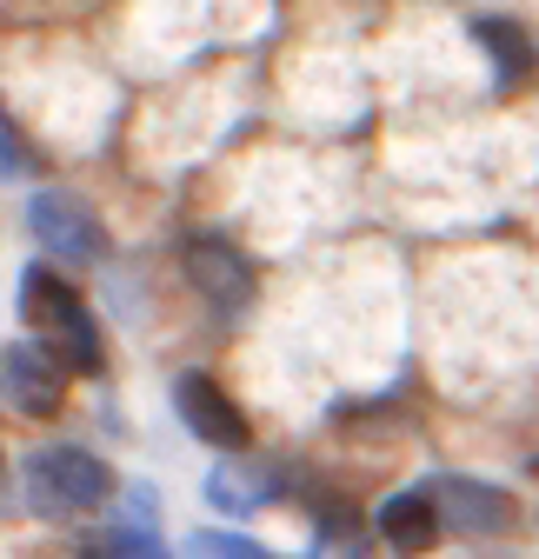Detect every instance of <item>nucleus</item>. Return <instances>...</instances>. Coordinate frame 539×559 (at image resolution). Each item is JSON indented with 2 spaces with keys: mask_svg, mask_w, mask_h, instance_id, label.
I'll use <instances>...</instances> for the list:
<instances>
[{
  "mask_svg": "<svg viewBox=\"0 0 539 559\" xmlns=\"http://www.w3.org/2000/svg\"><path fill=\"white\" fill-rule=\"evenodd\" d=\"M280 493V479L274 473H266V466H214L207 473V500L220 507V513H253V507H266V500H274Z\"/></svg>",
  "mask_w": 539,
  "mask_h": 559,
  "instance_id": "obj_10",
  "label": "nucleus"
},
{
  "mask_svg": "<svg viewBox=\"0 0 539 559\" xmlns=\"http://www.w3.org/2000/svg\"><path fill=\"white\" fill-rule=\"evenodd\" d=\"M313 559H360V533H354V513H347V507H333V513L320 520Z\"/></svg>",
  "mask_w": 539,
  "mask_h": 559,
  "instance_id": "obj_12",
  "label": "nucleus"
},
{
  "mask_svg": "<svg viewBox=\"0 0 539 559\" xmlns=\"http://www.w3.org/2000/svg\"><path fill=\"white\" fill-rule=\"evenodd\" d=\"M21 313L40 326V340L60 354L67 373H100V326H94L87 300L67 287L60 273L27 266V280H21Z\"/></svg>",
  "mask_w": 539,
  "mask_h": 559,
  "instance_id": "obj_1",
  "label": "nucleus"
},
{
  "mask_svg": "<svg viewBox=\"0 0 539 559\" xmlns=\"http://www.w3.org/2000/svg\"><path fill=\"white\" fill-rule=\"evenodd\" d=\"M27 167H34V154H27L21 127L8 120V100H0V174H27Z\"/></svg>",
  "mask_w": 539,
  "mask_h": 559,
  "instance_id": "obj_14",
  "label": "nucleus"
},
{
  "mask_svg": "<svg viewBox=\"0 0 539 559\" xmlns=\"http://www.w3.org/2000/svg\"><path fill=\"white\" fill-rule=\"evenodd\" d=\"M0 393H8V406L27 413V419L60 413V400H67V367H60V354H53L47 340L8 346V354H0Z\"/></svg>",
  "mask_w": 539,
  "mask_h": 559,
  "instance_id": "obj_3",
  "label": "nucleus"
},
{
  "mask_svg": "<svg viewBox=\"0 0 539 559\" xmlns=\"http://www.w3.org/2000/svg\"><path fill=\"white\" fill-rule=\"evenodd\" d=\"M27 227H34V240H40L47 253H60V260H81V266H87V260L107 253L100 221L87 214L74 193H34V200H27Z\"/></svg>",
  "mask_w": 539,
  "mask_h": 559,
  "instance_id": "obj_4",
  "label": "nucleus"
},
{
  "mask_svg": "<svg viewBox=\"0 0 539 559\" xmlns=\"http://www.w3.org/2000/svg\"><path fill=\"white\" fill-rule=\"evenodd\" d=\"M187 280H193V287L207 294L220 313H240V307L253 300V266H247V253L227 247V240H214V234L187 240Z\"/></svg>",
  "mask_w": 539,
  "mask_h": 559,
  "instance_id": "obj_7",
  "label": "nucleus"
},
{
  "mask_svg": "<svg viewBox=\"0 0 539 559\" xmlns=\"http://www.w3.org/2000/svg\"><path fill=\"white\" fill-rule=\"evenodd\" d=\"M433 507H440V526H453V533H466V539H480V533H506V526H513V513H519L506 486L466 479V473H453V479H440V486H433Z\"/></svg>",
  "mask_w": 539,
  "mask_h": 559,
  "instance_id": "obj_5",
  "label": "nucleus"
},
{
  "mask_svg": "<svg viewBox=\"0 0 539 559\" xmlns=\"http://www.w3.org/2000/svg\"><path fill=\"white\" fill-rule=\"evenodd\" d=\"M380 539L393 546V552H407V559H420V552H433L440 546V507H433V493H393L380 513Z\"/></svg>",
  "mask_w": 539,
  "mask_h": 559,
  "instance_id": "obj_9",
  "label": "nucleus"
},
{
  "mask_svg": "<svg viewBox=\"0 0 539 559\" xmlns=\"http://www.w3.org/2000/svg\"><path fill=\"white\" fill-rule=\"evenodd\" d=\"M100 500H113V473L87 447H40L27 460V507L40 520H81Z\"/></svg>",
  "mask_w": 539,
  "mask_h": 559,
  "instance_id": "obj_2",
  "label": "nucleus"
},
{
  "mask_svg": "<svg viewBox=\"0 0 539 559\" xmlns=\"http://www.w3.org/2000/svg\"><path fill=\"white\" fill-rule=\"evenodd\" d=\"M474 40L487 47L500 87H526V81L539 74V40H532L519 21H506V14H480V21H474Z\"/></svg>",
  "mask_w": 539,
  "mask_h": 559,
  "instance_id": "obj_8",
  "label": "nucleus"
},
{
  "mask_svg": "<svg viewBox=\"0 0 539 559\" xmlns=\"http://www.w3.org/2000/svg\"><path fill=\"white\" fill-rule=\"evenodd\" d=\"M87 559H167V546L154 539V520H113V526H100Z\"/></svg>",
  "mask_w": 539,
  "mask_h": 559,
  "instance_id": "obj_11",
  "label": "nucleus"
},
{
  "mask_svg": "<svg viewBox=\"0 0 539 559\" xmlns=\"http://www.w3.org/2000/svg\"><path fill=\"white\" fill-rule=\"evenodd\" d=\"M173 406H180V419H187L193 440H207V447H220V453H240V447H247V413H240L207 373H180V380H173Z\"/></svg>",
  "mask_w": 539,
  "mask_h": 559,
  "instance_id": "obj_6",
  "label": "nucleus"
},
{
  "mask_svg": "<svg viewBox=\"0 0 539 559\" xmlns=\"http://www.w3.org/2000/svg\"><path fill=\"white\" fill-rule=\"evenodd\" d=\"M187 559H274V552H260L253 539H240V533H193L187 539Z\"/></svg>",
  "mask_w": 539,
  "mask_h": 559,
  "instance_id": "obj_13",
  "label": "nucleus"
}]
</instances>
